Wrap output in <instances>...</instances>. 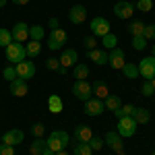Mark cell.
I'll list each match as a JSON object with an SVG mask.
<instances>
[{"label": "cell", "mask_w": 155, "mask_h": 155, "mask_svg": "<svg viewBox=\"0 0 155 155\" xmlns=\"http://www.w3.org/2000/svg\"><path fill=\"white\" fill-rule=\"evenodd\" d=\"M87 58L93 60L97 66H106L107 64V50H99V48L89 50V52H87Z\"/></svg>", "instance_id": "obj_19"}, {"label": "cell", "mask_w": 155, "mask_h": 155, "mask_svg": "<svg viewBox=\"0 0 155 155\" xmlns=\"http://www.w3.org/2000/svg\"><path fill=\"white\" fill-rule=\"evenodd\" d=\"M153 4H155L153 0H137V2H134V6H137L141 12H151Z\"/></svg>", "instance_id": "obj_34"}, {"label": "cell", "mask_w": 155, "mask_h": 155, "mask_svg": "<svg viewBox=\"0 0 155 155\" xmlns=\"http://www.w3.org/2000/svg\"><path fill=\"white\" fill-rule=\"evenodd\" d=\"M72 74H74V81H85L89 77V66L85 62H77L72 66Z\"/></svg>", "instance_id": "obj_20"}, {"label": "cell", "mask_w": 155, "mask_h": 155, "mask_svg": "<svg viewBox=\"0 0 155 155\" xmlns=\"http://www.w3.org/2000/svg\"><path fill=\"white\" fill-rule=\"evenodd\" d=\"M101 46H104V50H114L116 46H118V35L110 31L107 35L101 37Z\"/></svg>", "instance_id": "obj_27"}, {"label": "cell", "mask_w": 155, "mask_h": 155, "mask_svg": "<svg viewBox=\"0 0 155 155\" xmlns=\"http://www.w3.org/2000/svg\"><path fill=\"white\" fill-rule=\"evenodd\" d=\"M118 155H124V151H122V153H118Z\"/></svg>", "instance_id": "obj_52"}, {"label": "cell", "mask_w": 155, "mask_h": 155, "mask_svg": "<svg viewBox=\"0 0 155 155\" xmlns=\"http://www.w3.org/2000/svg\"><path fill=\"white\" fill-rule=\"evenodd\" d=\"M104 106H106V110H110V112H116V110L122 106V97H120V95H112V93H110V95L104 99Z\"/></svg>", "instance_id": "obj_25"}, {"label": "cell", "mask_w": 155, "mask_h": 155, "mask_svg": "<svg viewBox=\"0 0 155 155\" xmlns=\"http://www.w3.org/2000/svg\"><path fill=\"white\" fill-rule=\"evenodd\" d=\"M11 41H12L11 29H4V27H0V48H6Z\"/></svg>", "instance_id": "obj_33"}, {"label": "cell", "mask_w": 155, "mask_h": 155, "mask_svg": "<svg viewBox=\"0 0 155 155\" xmlns=\"http://www.w3.org/2000/svg\"><path fill=\"white\" fill-rule=\"evenodd\" d=\"M72 155H93V151L87 143H74L72 145Z\"/></svg>", "instance_id": "obj_32"}, {"label": "cell", "mask_w": 155, "mask_h": 155, "mask_svg": "<svg viewBox=\"0 0 155 155\" xmlns=\"http://www.w3.org/2000/svg\"><path fill=\"white\" fill-rule=\"evenodd\" d=\"M41 155H54V153H52V151H50L48 147H46V149H44V153H41Z\"/></svg>", "instance_id": "obj_49"}, {"label": "cell", "mask_w": 155, "mask_h": 155, "mask_svg": "<svg viewBox=\"0 0 155 155\" xmlns=\"http://www.w3.org/2000/svg\"><path fill=\"white\" fill-rule=\"evenodd\" d=\"M149 81H151V85H153V89H155V77H153V79H149Z\"/></svg>", "instance_id": "obj_51"}, {"label": "cell", "mask_w": 155, "mask_h": 155, "mask_svg": "<svg viewBox=\"0 0 155 155\" xmlns=\"http://www.w3.org/2000/svg\"><path fill=\"white\" fill-rule=\"evenodd\" d=\"M72 95L77 97L79 101H87L93 97V89H91V83L87 81H74L72 83Z\"/></svg>", "instance_id": "obj_4"}, {"label": "cell", "mask_w": 155, "mask_h": 155, "mask_svg": "<svg viewBox=\"0 0 155 155\" xmlns=\"http://www.w3.org/2000/svg\"><path fill=\"white\" fill-rule=\"evenodd\" d=\"M44 149H46V139H44V137H41V139H33V143L29 147V153L31 155H41Z\"/></svg>", "instance_id": "obj_29"}, {"label": "cell", "mask_w": 155, "mask_h": 155, "mask_svg": "<svg viewBox=\"0 0 155 155\" xmlns=\"http://www.w3.org/2000/svg\"><path fill=\"white\" fill-rule=\"evenodd\" d=\"M66 39H68V35H66V31L64 29H52L50 31V39H48V48L50 50H60L64 44H66Z\"/></svg>", "instance_id": "obj_8"}, {"label": "cell", "mask_w": 155, "mask_h": 155, "mask_svg": "<svg viewBox=\"0 0 155 155\" xmlns=\"http://www.w3.org/2000/svg\"><path fill=\"white\" fill-rule=\"evenodd\" d=\"M83 104H85V114H87V116H99V114H104V110H106L104 99H97V97H91V99H87Z\"/></svg>", "instance_id": "obj_13"}, {"label": "cell", "mask_w": 155, "mask_h": 155, "mask_svg": "<svg viewBox=\"0 0 155 155\" xmlns=\"http://www.w3.org/2000/svg\"><path fill=\"white\" fill-rule=\"evenodd\" d=\"M149 50H151V54H149V56H153V58H155V44H153V46H149Z\"/></svg>", "instance_id": "obj_48"}, {"label": "cell", "mask_w": 155, "mask_h": 155, "mask_svg": "<svg viewBox=\"0 0 155 155\" xmlns=\"http://www.w3.org/2000/svg\"><path fill=\"white\" fill-rule=\"evenodd\" d=\"M143 37L147 39V41H153V39H155V23H151V25H145Z\"/></svg>", "instance_id": "obj_40"}, {"label": "cell", "mask_w": 155, "mask_h": 155, "mask_svg": "<svg viewBox=\"0 0 155 155\" xmlns=\"http://www.w3.org/2000/svg\"><path fill=\"white\" fill-rule=\"evenodd\" d=\"M46 35L44 27L41 25H29V39H35V41H41Z\"/></svg>", "instance_id": "obj_30"}, {"label": "cell", "mask_w": 155, "mask_h": 155, "mask_svg": "<svg viewBox=\"0 0 155 155\" xmlns=\"http://www.w3.org/2000/svg\"><path fill=\"white\" fill-rule=\"evenodd\" d=\"M126 31H128L132 37L143 35V31H145V23L141 21V19H134V21H130V25L126 27Z\"/></svg>", "instance_id": "obj_26"}, {"label": "cell", "mask_w": 155, "mask_h": 155, "mask_svg": "<svg viewBox=\"0 0 155 155\" xmlns=\"http://www.w3.org/2000/svg\"><path fill=\"white\" fill-rule=\"evenodd\" d=\"M66 71H68V68H64V66H60V68H58V74H66Z\"/></svg>", "instance_id": "obj_46"}, {"label": "cell", "mask_w": 155, "mask_h": 155, "mask_svg": "<svg viewBox=\"0 0 155 155\" xmlns=\"http://www.w3.org/2000/svg\"><path fill=\"white\" fill-rule=\"evenodd\" d=\"M137 11V6H134V2L130 0H118L116 4H114V15L118 17V19H132V12Z\"/></svg>", "instance_id": "obj_6"}, {"label": "cell", "mask_w": 155, "mask_h": 155, "mask_svg": "<svg viewBox=\"0 0 155 155\" xmlns=\"http://www.w3.org/2000/svg\"><path fill=\"white\" fill-rule=\"evenodd\" d=\"M137 66H139V77H143V79H153L155 77V58L153 56H145Z\"/></svg>", "instance_id": "obj_10"}, {"label": "cell", "mask_w": 155, "mask_h": 155, "mask_svg": "<svg viewBox=\"0 0 155 155\" xmlns=\"http://www.w3.org/2000/svg\"><path fill=\"white\" fill-rule=\"evenodd\" d=\"M6 2H8V0H0V8H2V6H6Z\"/></svg>", "instance_id": "obj_50"}, {"label": "cell", "mask_w": 155, "mask_h": 155, "mask_svg": "<svg viewBox=\"0 0 155 155\" xmlns=\"http://www.w3.org/2000/svg\"><path fill=\"white\" fill-rule=\"evenodd\" d=\"M0 155H15V147H11V145H0Z\"/></svg>", "instance_id": "obj_43"}, {"label": "cell", "mask_w": 155, "mask_h": 155, "mask_svg": "<svg viewBox=\"0 0 155 155\" xmlns=\"http://www.w3.org/2000/svg\"><path fill=\"white\" fill-rule=\"evenodd\" d=\"M153 2H155V0H153Z\"/></svg>", "instance_id": "obj_55"}, {"label": "cell", "mask_w": 155, "mask_h": 155, "mask_svg": "<svg viewBox=\"0 0 155 155\" xmlns=\"http://www.w3.org/2000/svg\"><path fill=\"white\" fill-rule=\"evenodd\" d=\"M46 68H48V71H56V72H58L60 60L58 58H48V60H46Z\"/></svg>", "instance_id": "obj_42"}, {"label": "cell", "mask_w": 155, "mask_h": 155, "mask_svg": "<svg viewBox=\"0 0 155 155\" xmlns=\"http://www.w3.org/2000/svg\"><path fill=\"white\" fill-rule=\"evenodd\" d=\"M23 139H25V132L21 130V128H11V130H6L4 134H2V143L11 145V147L23 143Z\"/></svg>", "instance_id": "obj_15"}, {"label": "cell", "mask_w": 155, "mask_h": 155, "mask_svg": "<svg viewBox=\"0 0 155 155\" xmlns=\"http://www.w3.org/2000/svg\"><path fill=\"white\" fill-rule=\"evenodd\" d=\"M50 27H52V29H58L60 25H58V19H56V17H52V19H50Z\"/></svg>", "instance_id": "obj_45"}, {"label": "cell", "mask_w": 155, "mask_h": 155, "mask_svg": "<svg viewBox=\"0 0 155 155\" xmlns=\"http://www.w3.org/2000/svg\"><path fill=\"white\" fill-rule=\"evenodd\" d=\"M39 52H41V41L29 39V41L25 44V54H27L29 58H35V56H39Z\"/></svg>", "instance_id": "obj_23"}, {"label": "cell", "mask_w": 155, "mask_h": 155, "mask_svg": "<svg viewBox=\"0 0 155 155\" xmlns=\"http://www.w3.org/2000/svg\"><path fill=\"white\" fill-rule=\"evenodd\" d=\"M85 19H87V8H85L83 4H74V6H71V11H68V21H71L72 25L85 23Z\"/></svg>", "instance_id": "obj_16"}, {"label": "cell", "mask_w": 155, "mask_h": 155, "mask_svg": "<svg viewBox=\"0 0 155 155\" xmlns=\"http://www.w3.org/2000/svg\"><path fill=\"white\" fill-rule=\"evenodd\" d=\"M89 147H91V151H101V147H104V139H99V137H93V139H91V141H89Z\"/></svg>", "instance_id": "obj_41"}, {"label": "cell", "mask_w": 155, "mask_h": 155, "mask_svg": "<svg viewBox=\"0 0 155 155\" xmlns=\"http://www.w3.org/2000/svg\"><path fill=\"white\" fill-rule=\"evenodd\" d=\"M83 46H85V50L89 52V50H95L97 46H99V41H97V37L89 35V37H85V39H83Z\"/></svg>", "instance_id": "obj_39"}, {"label": "cell", "mask_w": 155, "mask_h": 155, "mask_svg": "<svg viewBox=\"0 0 155 155\" xmlns=\"http://www.w3.org/2000/svg\"><path fill=\"white\" fill-rule=\"evenodd\" d=\"M4 50H6L4 54H6L8 64H15V66H17L19 62H23L25 56H27V54H25V44H19V41H11Z\"/></svg>", "instance_id": "obj_2"}, {"label": "cell", "mask_w": 155, "mask_h": 155, "mask_svg": "<svg viewBox=\"0 0 155 155\" xmlns=\"http://www.w3.org/2000/svg\"><path fill=\"white\" fill-rule=\"evenodd\" d=\"M44 132H46V126H44V122H35V124L31 126V134H33L35 139H41V137H44Z\"/></svg>", "instance_id": "obj_37"}, {"label": "cell", "mask_w": 155, "mask_h": 155, "mask_svg": "<svg viewBox=\"0 0 155 155\" xmlns=\"http://www.w3.org/2000/svg\"><path fill=\"white\" fill-rule=\"evenodd\" d=\"M132 118H134L137 124H147V122L151 120V112H149L147 107H137L134 114H132Z\"/></svg>", "instance_id": "obj_24"}, {"label": "cell", "mask_w": 155, "mask_h": 155, "mask_svg": "<svg viewBox=\"0 0 155 155\" xmlns=\"http://www.w3.org/2000/svg\"><path fill=\"white\" fill-rule=\"evenodd\" d=\"M132 46H134V50L141 52V50H145L147 46H149V41H147L143 35H137V37H132Z\"/></svg>", "instance_id": "obj_36"}, {"label": "cell", "mask_w": 155, "mask_h": 155, "mask_svg": "<svg viewBox=\"0 0 155 155\" xmlns=\"http://www.w3.org/2000/svg\"><path fill=\"white\" fill-rule=\"evenodd\" d=\"M8 89H11V95H15V97H25V95H27V91H29V85H27V81H25V79L17 77L15 81H11V83H8Z\"/></svg>", "instance_id": "obj_17"}, {"label": "cell", "mask_w": 155, "mask_h": 155, "mask_svg": "<svg viewBox=\"0 0 155 155\" xmlns=\"http://www.w3.org/2000/svg\"><path fill=\"white\" fill-rule=\"evenodd\" d=\"M58 60H60V66L71 68V66H74V64L79 62V54H77V50L66 48V50H62V54H60Z\"/></svg>", "instance_id": "obj_18"}, {"label": "cell", "mask_w": 155, "mask_h": 155, "mask_svg": "<svg viewBox=\"0 0 155 155\" xmlns=\"http://www.w3.org/2000/svg\"><path fill=\"white\" fill-rule=\"evenodd\" d=\"M11 2L15 4V6H25V4H29L31 0H11Z\"/></svg>", "instance_id": "obj_44"}, {"label": "cell", "mask_w": 155, "mask_h": 155, "mask_svg": "<svg viewBox=\"0 0 155 155\" xmlns=\"http://www.w3.org/2000/svg\"><path fill=\"white\" fill-rule=\"evenodd\" d=\"M104 143L114 151V153L118 155V153H122L124 151V141H122V137H120L116 130H110V132H106V137H104Z\"/></svg>", "instance_id": "obj_7"}, {"label": "cell", "mask_w": 155, "mask_h": 155, "mask_svg": "<svg viewBox=\"0 0 155 155\" xmlns=\"http://www.w3.org/2000/svg\"><path fill=\"white\" fill-rule=\"evenodd\" d=\"M89 29H91V35L93 37H99V39H101L104 35L110 33V21L104 19V17H95V19H91Z\"/></svg>", "instance_id": "obj_5"}, {"label": "cell", "mask_w": 155, "mask_h": 155, "mask_svg": "<svg viewBox=\"0 0 155 155\" xmlns=\"http://www.w3.org/2000/svg\"><path fill=\"white\" fill-rule=\"evenodd\" d=\"M153 101H155V93H153Z\"/></svg>", "instance_id": "obj_53"}, {"label": "cell", "mask_w": 155, "mask_h": 155, "mask_svg": "<svg viewBox=\"0 0 155 155\" xmlns=\"http://www.w3.org/2000/svg\"><path fill=\"white\" fill-rule=\"evenodd\" d=\"M68 143H71V134L66 130H54V132H50V137L46 139V147L52 153H58L62 149H66Z\"/></svg>", "instance_id": "obj_1"}, {"label": "cell", "mask_w": 155, "mask_h": 155, "mask_svg": "<svg viewBox=\"0 0 155 155\" xmlns=\"http://www.w3.org/2000/svg\"><path fill=\"white\" fill-rule=\"evenodd\" d=\"M72 137H74V143H89L93 139V130L87 124H79V126H74Z\"/></svg>", "instance_id": "obj_14"}, {"label": "cell", "mask_w": 155, "mask_h": 155, "mask_svg": "<svg viewBox=\"0 0 155 155\" xmlns=\"http://www.w3.org/2000/svg\"><path fill=\"white\" fill-rule=\"evenodd\" d=\"M2 77L11 83L17 79V68H15V64H8V66H4V71H2Z\"/></svg>", "instance_id": "obj_35"}, {"label": "cell", "mask_w": 155, "mask_h": 155, "mask_svg": "<svg viewBox=\"0 0 155 155\" xmlns=\"http://www.w3.org/2000/svg\"><path fill=\"white\" fill-rule=\"evenodd\" d=\"M54 155H71V153H68L66 149H62V151H58V153H54Z\"/></svg>", "instance_id": "obj_47"}, {"label": "cell", "mask_w": 155, "mask_h": 155, "mask_svg": "<svg viewBox=\"0 0 155 155\" xmlns=\"http://www.w3.org/2000/svg\"><path fill=\"white\" fill-rule=\"evenodd\" d=\"M107 64L114 68V71H122V66L126 64V58H124V50L122 48H116L110 50V54H107Z\"/></svg>", "instance_id": "obj_9"}, {"label": "cell", "mask_w": 155, "mask_h": 155, "mask_svg": "<svg viewBox=\"0 0 155 155\" xmlns=\"http://www.w3.org/2000/svg\"><path fill=\"white\" fill-rule=\"evenodd\" d=\"M15 68H17V77H21V79H25V81H27V79H33L35 72H37L33 60H23V62H19Z\"/></svg>", "instance_id": "obj_11"}, {"label": "cell", "mask_w": 155, "mask_h": 155, "mask_svg": "<svg viewBox=\"0 0 155 155\" xmlns=\"http://www.w3.org/2000/svg\"><path fill=\"white\" fill-rule=\"evenodd\" d=\"M122 72H124L126 79H137V77H139V66L132 64V62H126V64L122 66Z\"/></svg>", "instance_id": "obj_31"}, {"label": "cell", "mask_w": 155, "mask_h": 155, "mask_svg": "<svg viewBox=\"0 0 155 155\" xmlns=\"http://www.w3.org/2000/svg\"><path fill=\"white\" fill-rule=\"evenodd\" d=\"M141 93H143L145 97H153V93H155V89H153V85H151V81H149V79H145V83L141 85Z\"/></svg>", "instance_id": "obj_38"}, {"label": "cell", "mask_w": 155, "mask_h": 155, "mask_svg": "<svg viewBox=\"0 0 155 155\" xmlns=\"http://www.w3.org/2000/svg\"><path fill=\"white\" fill-rule=\"evenodd\" d=\"M48 110L52 114H60L62 110H64V101H62V97L60 95H50L48 97Z\"/></svg>", "instance_id": "obj_22"}, {"label": "cell", "mask_w": 155, "mask_h": 155, "mask_svg": "<svg viewBox=\"0 0 155 155\" xmlns=\"http://www.w3.org/2000/svg\"><path fill=\"white\" fill-rule=\"evenodd\" d=\"M11 35H12V41H19V44H25L29 39V25L19 21L15 23V27L11 29Z\"/></svg>", "instance_id": "obj_12"}, {"label": "cell", "mask_w": 155, "mask_h": 155, "mask_svg": "<svg viewBox=\"0 0 155 155\" xmlns=\"http://www.w3.org/2000/svg\"><path fill=\"white\" fill-rule=\"evenodd\" d=\"M91 89H93V95H95L97 99H106V97L110 95V87H107L104 81H95V83L91 85Z\"/></svg>", "instance_id": "obj_21"}, {"label": "cell", "mask_w": 155, "mask_h": 155, "mask_svg": "<svg viewBox=\"0 0 155 155\" xmlns=\"http://www.w3.org/2000/svg\"><path fill=\"white\" fill-rule=\"evenodd\" d=\"M153 155H155V151H153Z\"/></svg>", "instance_id": "obj_54"}, {"label": "cell", "mask_w": 155, "mask_h": 155, "mask_svg": "<svg viewBox=\"0 0 155 155\" xmlns=\"http://www.w3.org/2000/svg\"><path fill=\"white\" fill-rule=\"evenodd\" d=\"M134 110H137V106H132V104H122V106L114 112V116H116V118H126V116H132V114H134Z\"/></svg>", "instance_id": "obj_28"}, {"label": "cell", "mask_w": 155, "mask_h": 155, "mask_svg": "<svg viewBox=\"0 0 155 155\" xmlns=\"http://www.w3.org/2000/svg\"><path fill=\"white\" fill-rule=\"evenodd\" d=\"M137 122L132 116H126V118H118V124H116V132H118L122 139H126V137H134V132H137Z\"/></svg>", "instance_id": "obj_3"}]
</instances>
